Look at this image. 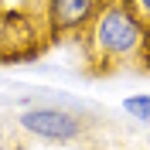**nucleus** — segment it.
<instances>
[{
	"instance_id": "obj_1",
	"label": "nucleus",
	"mask_w": 150,
	"mask_h": 150,
	"mask_svg": "<svg viewBox=\"0 0 150 150\" xmlns=\"http://www.w3.org/2000/svg\"><path fill=\"white\" fill-rule=\"evenodd\" d=\"M82 51L92 72L147 68V24L130 10L126 0H106L96 21L82 31Z\"/></svg>"
},
{
	"instance_id": "obj_4",
	"label": "nucleus",
	"mask_w": 150,
	"mask_h": 150,
	"mask_svg": "<svg viewBox=\"0 0 150 150\" xmlns=\"http://www.w3.org/2000/svg\"><path fill=\"white\" fill-rule=\"evenodd\" d=\"M123 109L130 116H137V123H150V96H126Z\"/></svg>"
},
{
	"instance_id": "obj_6",
	"label": "nucleus",
	"mask_w": 150,
	"mask_h": 150,
	"mask_svg": "<svg viewBox=\"0 0 150 150\" xmlns=\"http://www.w3.org/2000/svg\"><path fill=\"white\" fill-rule=\"evenodd\" d=\"M126 4H130V10L150 28V0H126Z\"/></svg>"
},
{
	"instance_id": "obj_2",
	"label": "nucleus",
	"mask_w": 150,
	"mask_h": 150,
	"mask_svg": "<svg viewBox=\"0 0 150 150\" xmlns=\"http://www.w3.org/2000/svg\"><path fill=\"white\" fill-rule=\"evenodd\" d=\"M17 126L28 137H38L48 143H75L89 133V123L79 112L58 109V106H31L17 116Z\"/></svg>"
},
{
	"instance_id": "obj_7",
	"label": "nucleus",
	"mask_w": 150,
	"mask_h": 150,
	"mask_svg": "<svg viewBox=\"0 0 150 150\" xmlns=\"http://www.w3.org/2000/svg\"><path fill=\"white\" fill-rule=\"evenodd\" d=\"M7 17H10V10H7V4L0 0V34H4V28H7Z\"/></svg>"
},
{
	"instance_id": "obj_8",
	"label": "nucleus",
	"mask_w": 150,
	"mask_h": 150,
	"mask_svg": "<svg viewBox=\"0 0 150 150\" xmlns=\"http://www.w3.org/2000/svg\"><path fill=\"white\" fill-rule=\"evenodd\" d=\"M147 68H150V28H147Z\"/></svg>"
},
{
	"instance_id": "obj_5",
	"label": "nucleus",
	"mask_w": 150,
	"mask_h": 150,
	"mask_svg": "<svg viewBox=\"0 0 150 150\" xmlns=\"http://www.w3.org/2000/svg\"><path fill=\"white\" fill-rule=\"evenodd\" d=\"M17 133H24L21 126H0V150H24Z\"/></svg>"
},
{
	"instance_id": "obj_3",
	"label": "nucleus",
	"mask_w": 150,
	"mask_h": 150,
	"mask_svg": "<svg viewBox=\"0 0 150 150\" xmlns=\"http://www.w3.org/2000/svg\"><path fill=\"white\" fill-rule=\"evenodd\" d=\"M106 0H41L51 38H75L96 21Z\"/></svg>"
}]
</instances>
